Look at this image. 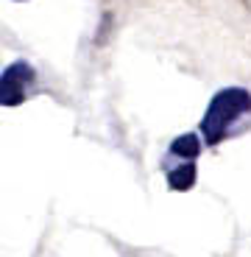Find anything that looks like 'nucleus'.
Returning a JSON list of instances; mask_svg holds the SVG:
<instances>
[{"label": "nucleus", "mask_w": 251, "mask_h": 257, "mask_svg": "<svg viewBox=\"0 0 251 257\" xmlns=\"http://www.w3.org/2000/svg\"><path fill=\"white\" fill-rule=\"evenodd\" d=\"M198 148H201L198 135H193V132H187V135L176 137V140L170 143V154H173V157H181V160H195V154H198Z\"/></svg>", "instance_id": "nucleus-3"}, {"label": "nucleus", "mask_w": 251, "mask_h": 257, "mask_svg": "<svg viewBox=\"0 0 251 257\" xmlns=\"http://www.w3.org/2000/svg\"><path fill=\"white\" fill-rule=\"evenodd\" d=\"M34 78H37V73H34V67L28 62H12L3 70V78H0V101H3V106H17V103H23V98H26V90L34 84Z\"/></svg>", "instance_id": "nucleus-2"}, {"label": "nucleus", "mask_w": 251, "mask_h": 257, "mask_svg": "<svg viewBox=\"0 0 251 257\" xmlns=\"http://www.w3.org/2000/svg\"><path fill=\"white\" fill-rule=\"evenodd\" d=\"M251 112V92L243 87H226V90L215 92L209 106L204 112V120H201V132H204V140L209 146H218L226 137L229 126L234 120H240L243 115Z\"/></svg>", "instance_id": "nucleus-1"}, {"label": "nucleus", "mask_w": 251, "mask_h": 257, "mask_svg": "<svg viewBox=\"0 0 251 257\" xmlns=\"http://www.w3.org/2000/svg\"><path fill=\"white\" fill-rule=\"evenodd\" d=\"M195 185V165L193 162H187L181 168H173L170 174H167V187L170 190H187V187Z\"/></svg>", "instance_id": "nucleus-4"}]
</instances>
